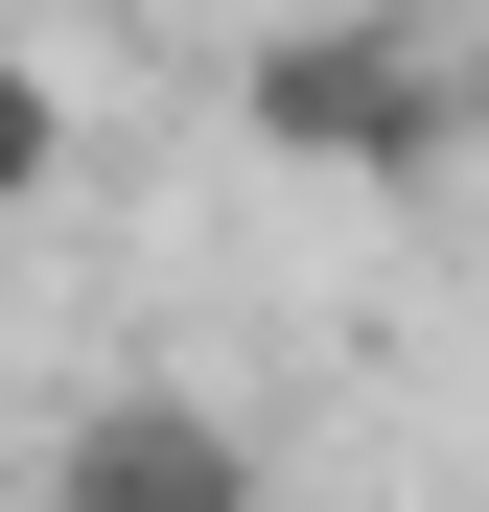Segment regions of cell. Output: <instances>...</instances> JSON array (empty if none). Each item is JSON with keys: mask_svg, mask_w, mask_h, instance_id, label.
<instances>
[{"mask_svg": "<svg viewBox=\"0 0 489 512\" xmlns=\"http://www.w3.org/2000/svg\"><path fill=\"white\" fill-rule=\"evenodd\" d=\"M47 512H257V443L187 419V396H94L47 443Z\"/></svg>", "mask_w": 489, "mask_h": 512, "instance_id": "7a4b0ae2", "label": "cell"}, {"mask_svg": "<svg viewBox=\"0 0 489 512\" xmlns=\"http://www.w3.org/2000/svg\"><path fill=\"white\" fill-rule=\"evenodd\" d=\"M47 163H70V117H47V70H24V47H0V210H24V187H47Z\"/></svg>", "mask_w": 489, "mask_h": 512, "instance_id": "3957f363", "label": "cell"}, {"mask_svg": "<svg viewBox=\"0 0 489 512\" xmlns=\"http://www.w3.org/2000/svg\"><path fill=\"white\" fill-rule=\"evenodd\" d=\"M257 140L280 163H443L466 140V70L420 24H280L257 47Z\"/></svg>", "mask_w": 489, "mask_h": 512, "instance_id": "6da1fadb", "label": "cell"}]
</instances>
